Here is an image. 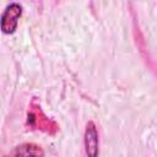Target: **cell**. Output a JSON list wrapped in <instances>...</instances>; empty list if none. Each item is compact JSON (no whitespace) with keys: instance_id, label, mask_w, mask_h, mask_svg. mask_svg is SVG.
<instances>
[{"instance_id":"obj_1","label":"cell","mask_w":157,"mask_h":157,"mask_svg":"<svg viewBox=\"0 0 157 157\" xmlns=\"http://www.w3.org/2000/svg\"><path fill=\"white\" fill-rule=\"evenodd\" d=\"M27 125L31 129L40 130L49 135H55L59 131V125L43 113V110L40 109V105L36 101H33L28 107Z\"/></svg>"},{"instance_id":"obj_2","label":"cell","mask_w":157,"mask_h":157,"mask_svg":"<svg viewBox=\"0 0 157 157\" xmlns=\"http://www.w3.org/2000/svg\"><path fill=\"white\" fill-rule=\"evenodd\" d=\"M22 15V6L17 2H12L6 6L0 17V29L5 34H11L16 31L18 20Z\"/></svg>"},{"instance_id":"obj_3","label":"cell","mask_w":157,"mask_h":157,"mask_svg":"<svg viewBox=\"0 0 157 157\" xmlns=\"http://www.w3.org/2000/svg\"><path fill=\"white\" fill-rule=\"evenodd\" d=\"M85 150L88 156H97L98 155V145H99V139H98V131L93 121H88L85 129Z\"/></svg>"},{"instance_id":"obj_4","label":"cell","mask_w":157,"mask_h":157,"mask_svg":"<svg viewBox=\"0 0 157 157\" xmlns=\"http://www.w3.org/2000/svg\"><path fill=\"white\" fill-rule=\"evenodd\" d=\"M10 155L12 156H43V150L34 144H23L17 146Z\"/></svg>"}]
</instances>
